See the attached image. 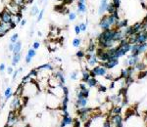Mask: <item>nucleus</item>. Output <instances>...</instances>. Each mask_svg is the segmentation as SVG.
<instances>
[{"instance_id":"1","label":"nucleus","mask_w":147,"mask_h":127,"mask_svg":"<svg viewBox=\"0 0 147 127\" xmlns=\"http://www.w3.org/2000/svg\"><path fill=\"white\" fill-rule=\"evenodd\" d=\"M90 72V76L91 77H96V76H105L107 74V69L104 68L101 65H97L95 67H93L92 69L89 70Z\"/></svg>"},{"instance_id":"2","label":"nucleus","mask_w":147,"mask_h":127,"mask_svg":"<svg viewBox=\"0 0 147 127\" xmlns=\"http://www.w3.org/2000/svg\"><path fill=\"white\" fill-rule=\"evenodd\" d=\"M13 16L14 14L8 8H4L3 10L0 12V22L5 23H11L13 22Z\"/></svg>"},{"instance_id":"3","label":"nucleus","mask_w":147,"mask_h":127,"mask_svg":"<svg viewBox=\"0 0 147 127\" xmlns=\"http://www.w3.org/2000/svg\"><path fill=\"white\" fill-rule=\"evenodd\" d=\"M19 120V116L17 114V110H10L8 114V118H7V122L5 127H14Z\"/></svg>"},{"instance_id":"4","label":"nucleus","mask_w":147,"mask_h":127,"mask_svg":"<svg viewBox=\"0 0 147 127\" xmlns=\"http://www.w3.org/2000/svg\"><path fill=\"white\" fill-rule=\"evenodd\" d=\"M86 58V63L87 65L89 66V67L93 68L95 67V66H97L99 64V61L98 59H97L95 53L94 54H88V53H85V57Z\"/></svg>"},{"instance_id":"5","label":"nucleus","mask_w":147,"mask_h":127,"mask_svg":"<svg viewBox=\"0 0 147 127\" xmlns=\"http://www.w3.org/2000/svg\"><path fill=\"white\" fill-rule=\"evenodd\" d=\"M98 25L102 30L112 29L111 25H110V23H109V21H108V14L107 15H102V18L100 19V21H99Z\"/></svg>"},{"instance_id":"6","label":"nucleus","mask_w":147,"mask_h":127,"mask_svg":"<svg viewBox=\"0 0 147 127\" xmlns=\"http://www.w3.org/2000/svg\"><path fill=\"white\" fill-rule=\"evenodd\" d=\"M99 65L103 66V67L106 68L107 70H112L119 65V59H112V60H108L107 62L99 63Z\"/></svg>"},{"instance_id":"7","label":"nucleus","mask_w":147,"mask_h":127,"mask_svg":"<svg viewBox=\"0 0 147 127\" xmlns=\"http://www.w3.org/2000/svg\"><path fill=\"white\" fill-rule=\"evenodd\" d=\"M134 72V67H127L125 69H123L122 70H121L120 77L122 79H125V78H127V77H129V76H132Z\"/></svg>"},{"instance_id":"8","label":"nucleus","mask_w":147,"mask_h":127,"mask_svg":"<svg viewBox=\"0 0 147 127\" xmlns=\"http://www.w3.org/2000/svg\"><path fill=\"white\" fill-rule=\"evenodd\" d=\"M52 76L55 77V79L57 81L60 83L61 86H63L64 84H65L66 82V79H65V75H64V72H62L61 70H56V72H54V74H52Z\"/></svg>"},{"instance_id":"9","label":"nucleus","mask_w":147,"mask_h":127,"mask_svg":"<svg viewBox=\"0 0 147 127\" xmlns=\"http://www.w3.org/2000/svg\"><path fill=\"white\" fill-rule=\"evenodd\" d=\"M21 107H22V104H21L20 97H18V96H14L13 100L11 101L10 109L12 110H20Z\"/></svg>"},{"instance_id":"10","label":"nucleus","mask_w":147,"mask_h":127,"mask_svg":"<svg viewBox=\"0 0 147 127\" xmlns=\"http://www.w3.org/2000/svg\"><path fill=\"white\" fill-rule=\"evenodd\" d=\"M108 3H109V0H100V5H99V8H98L99 15H104V14H105Z\"/></svg>"},{"instance_id":"11","label":"nucleus","mask_w":147,"mask_h":127,"mask_svg":"<svg viewBox=\"0 0 147 127\" xmlns=\"http://www.w3.org/2000/svg\"><path fill=\"white\" fill-rule=\"evenodd\" d=\"M130 27H131V34H136L140 32L141 30H144L142 23H136L134 25H130Z\"/></svg>"},{"instance_id":"12","label":"nucleus","mask_w":147,"mask_h":127,"mask_svg":"<svg viewBox=\"0 0 147 127\" xmlns=\"http://www.w3.org/2000/svg\"><path fill=\"white\" fill-rule=\"evenodd\" d=\"M87 103H88V98L79 97V98H77L76 106H77V108H84V107H86Z\"/></svg>"},{"instance_id":"13","label":"nucleus","mask_w":147,"mask_h":127,"mask_svg":"<svg viewBox=\"0 0 147 127\" xmlns=\"http://www.w3.org/2000/svg\"><path fill=\"white\" fill-rule=\"evenodd\" d=\"M73 117L70 116H63V118H62V121H61V124L60 126L61 127H66L67 125H70V124H73Z\"/></svg>"},{"instance_id":"14","label":"nucleus","mask_w":147,"mask_h":127,"mask_svg":"<svg viewBox=\"0 0 147 127\" xmlns=\"http://www.w3.org/2000/svg\"><path fill=\"white\" fill-rule=\"evenodd\" d=\"M36 70H38V72H41V70H54V66L52 65L50 63H47V64H44V65H41L39 66V67L36 68Z\"/></svg>"},{"instance_id":"15","label":"nucleus","mask_w":147,"mask_h":127,"mask_svg":"<svg viewBox=\"0 0 147 127\" xmlns=\"http://www.w3.org/2000/svg\"><path fill=\"white\" fill-rule=\"evenodd\" d=\"M77 8H78V14H80V15H84L87 11V7L85 5V3H82V2H78Z\"/></svg>"},{"instance_id":"16","label":"nucleus","mask_w":147,"mask_h":127,"mask_svg":"<svg viewBox=\"0 0 147 127\" xmlns=\"http://www.w3.org/2000/svg\"><path fill=\"white\" fill-rule=\"evenodd\" d=\"M127 60H129V67H134V66L139 62V56L129 55V57H127Z\"/></svg>"},{"instance_id":"17","label":"nucleus","mask_w":147,"mask_h":127,"mask_svg":"<svg viewBox=\"0 0 147 127\" xmlns=\"http://www.w3.org/2000/svg\"><path fill=\"white\" fill-rule=\"evenodd\" d=\"M21 58H22V54L17 53V54H13V57H12V67H16L21 61Z\"/></svg>"},{"instance_id":"18","label":"nucleus","mask_w":147,"mask_h":127,"mask_svg":"<svg viewBox=\"0 0 147 127\" xmlns=\"http://www.w3.org/2000/svg\"><path fill=\"white\" fill-rule=\"evenodd\" d=\"M89 70H86V69L82 70V82H86L91 77Z\"/></svg>"},{"instance_id":"19","label":"nucleus","mask_w":147,"mask_h":127,"mask_svg":"<svg viewBox=\"0 0 147 127\" xmlns=\"http://www.w3.org/2000/svg\"><path fill=\"white\" fill-rule=\"evenodd\" d=\"M89 96V88H85V89H79V92H78L77 98L79 97H84V98H88Z\"/></svg>"},{"instance_id":"20","label":"nucleus","mask_w":147,"mask_h":127,"mask_svg":"<svg viewBox=\"0 0 147 127\" xmlns=\"http://www.w3.org/2000/svg\"><path fill=\"white\" fill-rule=\"evenodd\" d=\"M129 25V21L127 20H120L119 22H118V23L116 25V27H115V29H123L124 27H127Z\"/></svg>"},{"instance_id":"21","label":"nucleus","mask_w":147,"mask_h":127,"mask_svg":"<svg viewBox=\"0 0 147 127\" xmlns=\"http://www.w3.org/2000/svg\"><path fill=\"white\" fill-rule=\"evenodd\" d=\"M85 83L87 84V86L88 87H97L98 86V84H99V82H98V80L96 79V77H90V78L88 79Z\"/></svg>"},{"instance_id":"22","label":"nucleus","mask_w":147,"mask_h":127,"mask_svg":"<svg viewBox=\"0 0 147 127\" xmlns=\"http://www.w3.org/2000/svg\"><path fill=\"white\" fill-rule=\"evenodd\" d=\"M13 92H12V87L11 86H9V87H7L6 88V90L4 91V101H8L9 99H10L12 96H13Z\"/></svg>"},{"instance_id":"23","label":"nucleus","mask_w":147,"mask_h":127,"mask_svg":"<svg viewBox=\"0 0 147 127\" xmlns=\"http://www.w3.org/2000/svg\"><path fill=\"white\" fill-rule=\"evenodd\" d=\"M96 44H95V42H94L93 40H91L90 41V43H89V45L88 47H87V50H86V53H88V54H94L95 53V51H96Z\"/></svg>"},{"instance_id":"24","label":"nucleus","mask_w":147,"mask_h":127,"mask_svg":"<svg viewBox=\"0 0 147 127\" xmlns=\"http://www.w3.org/2000/svg\"><path fill=\"white\" fill-rule=\"evenodd\" d=\"M22 47H23V44H22V41L18 40L14 44V50H13V54H17V53H20L22 51Z\"/></svg>"},{"instance_id":"25","label":"nucleus","mask_w":147,"mask_h":127,"mask_svg":"<svg viewBox=\"0 0 147 127\" xmlns=\"http://www.w3.org/2000/svg\"><path fill=\"white\" fill-rule=\"evenodd\" d=\"M121 112H122V106L118 105H114L110 110V114H121Z\"/></svg>"},{"instance_id":"26","label":"nucleus","mask_w":147,"mask_h":127,"mask_svg":"<svg viewBox=\"0 0 147 127\" xmlns=\"http://www.w3.org/2000/svg\"><path fill=\"white\" fill-rule=\"evenodd\" d=\"M146 69H147V65L144 62H140V61H139V62L134 66V70H137L138 72L145 70Z\"/></svg>"},{"instance_id":"27","label":"nucleus","mask_w":147,"mask_h":127,"mask_svg":"<svg viewBox=\"0 0 147 127\" xmlns=\"http://www.w3.org/2000/svg\"><path fill=\"white\" fill-rule=\"evenodd\" d=\"M116 10H119V9L116 8L115 5H114L112 2H109L108 5H107V9H106V12H107L108 15H111V14H113Z\"/></svg>"},{"instance_id":"28","label":"nucleus","mask_w":147,"mask_h":127,"mask_svg":"<svg viewBox=\"0 0 147 127\" xmlns=\"http://www.w3.org/2000/svg\"><path fill=\"white\" fill-rule=\"evenodd\" d=\"M23 93H24V84L21 83L20 85L17 87V89H16L15 93L13 94V96H18V97H22Z\"/></svg>"},{"instance_id":"29","label":"nucleus","mask_w":147,"mask_h":127,"mask_svg":"<svg viewBox=\"0 0 147 127\" xmlns=\"http://www.w3.org/2000/svg\"><path fill=\"white\" fill-rule=\"evenodd\" d=\"M39 13V8L37 5H32V8H30V15L32 16V17H35V16H37Z\"/></svg>"},{"instance_id":"30","label":"nucleus","mask_w":147,"mask_h":127,"mask_svg":"<svg viewBox=\"0 0 147 127\" xmlns=\"http://www.w3.org/2000/svg\"><path fill=\"white\" fill-rule=\"evenodd\" d=\"M138 50H139V53H140V54L145 53L147 51V42L138 44Z\"/></svg>"},{"instance_id":"31","label":"nucleus","mask_w":147,"mask_h":127,"mask_svg":"<svg viewBox=\"0 0 147 127\" xmlns=\"http://www.w3.org/2000/svg\"><path fill=\"white\" fill-rule=\"evenodd\" d=\"M26 56L30 57V59H34L35 56H36V50H34V48H30L28 50V53H27V55H26Z\"/></svg>"},{"instance_id":"32","label":"nucleus","mask_w":147,"mask_h":127,"mask_svg":"<svg viewBox=\"0 0 147 127\" xmlns=\"http://www.w3.org/2000/svg\"><path fill=\"white\" fill-rule=\"evenodd\" d=\"M72 44H73L74 47H76V48H79V47L80 46V44H82V39L79 38V37H77V38H74Z\"/></svg>"},{"instance_id":"33","label":"nucleus","mask_w":147,"mask_h":127,"mask_svg":"<svg viewBox=\"0 0 147 127\" xmlns=\"http://www.w3.org/2000/svg\"><path fill=\"white\" fill-rule=\"evenodd\" d=\"M78 77H79V72H78V70H75V72H71L70 78L72 79V80H77Z\"/></svg>"},{"instance_id":"34","label":"nucleus","mask_w":147,"mask_h":127,"mask_svg":"<svg viewBox=\"0 0 147 127\" xmlns=\"http://www.w3.org/2000/svg\"><path fill=\"white\" fill-rule=\"evenodd\" d=\"M76 56H77V58H79L80 60H82V59H84L85 57V52L84 50H79L76 53Z\"/></svg>"},{"instance_id":"35","label":"nucleus","mask_w":147,"mask_h":127,"mask_svg":"<svg viewBox=\"0 0 147 127\" xmlns=\"http://www.w3.org/2000/svg\"><path fill=\"white\" fill-rule=\"evenodd\" d=\"M30 75V76L32 77V78H35V77H37L38 76V70H37L36 69H34V70H32L30 72V74H28Z\"/></svg>"},{"instance_id":"36","label":"nucleus","mask_w":147,"mask_h":127,"mask_svg":"<svg viewBox=\"0 0 147 127\" xmlns=\"http://www.w3.org/2000/svg\"><path fill=\"white\" fill-rule=\"evenodd\" d=\"M44 12H45V10H44V8H43V9H41V10L39 11L38 15H37V19H36V21H37V22H40V21H41L42 19H43Z\"/></svg>"},{"instance_id":"37","label":"nucleus","mask_w":147,"mask_h":127,"mask_svg":"<svg viewBox=\"0 0 147 127\" xmlns=\"http://www.w3.org/2000/svg\"><path fill=\"white\" fill-rule=\"evenodd\" d=\"M69 15V20L71 21V22H73V21H75L76 19H77V13H75V12H70V13L68 14Z\"/></svg>"},{"instance_id":"38","label":"nucleus","mask_w":147,"mask_h":127,"mask_svg":"<svg viewBox=\"0 0 147 127\" xmlns=\"http://www.w3.org/2000/svg\"><path fill=\"white\" fill-rule=\"evenodd\" d=\"M79 25H80V31H82V32L86 31V29H87V22H86V23H79Z\"/></svg>"},{"instance_id":"39","label":"nucleus","mask_w":147,"mask_h":127,"mask_svg":"<svg viewBox=\"0 0 147 127\" xmlns=\"http://www.w3.org/2000/svg\"><path fill=\"white\" fill-rule=\"evenodd\" d=\"M18 39H19V34L18 33H14L10 37V42H12V43H16V42L18 41Z\"/></svg>"},{"instance_id":"40","label":"nucleus","mask_w":147,"mask_h":127,"mask_svg":"<svg viewBox=\"0 0 147 127\" xmlns=\"http://www.w3.org/2000/svg\"><path fill=\"white\" fill-rule=\"evenodd\" d=\"M147 75V70H141V72H138V75H137V78L138 79H141V78H144Z\"/></svg>"},{"instance_id":"41","label":"nucleus","mask_w":147,"mask_h":127,"mask_svg":"<svg viewBox=\"0 0 147 127\" xmlns=\"http://www.w3.org/2000/svg\"><path fill=\"white\" fill-rule=\"evenodd\" d=\"M98 91L100 93H105L106 91H107V87L106 86H104V85H100V84H98Z\"/></svg>"},{"instance_id":"42","label":"nucleus","mask_w":147,"mask_h":127,"mask_svg":"<svg viewBox=\"0 0 147 127\" xmlns=\"http://www.w3.org/2000/svg\"><path fill=\"white\" fill-rule=\"evenodd\" d=\"M14 2H15L16 4H17L18 6H20V7H23L24 5H27V4L25 3V1L24 0H13Z\"/></svg>"},{"instance_id":"43","label":"nucleus","mask_w":147,"mask_h":127,"mask_svg":"<svg viewBox=\"0 0 147 127\" xmlns=\"http://www.w3.org/2000/svg\"><path fill=\"white\" fill-rule=\"evenodd\" d=\"M112 3L115 5L117 9H119L121 7V0H112Z\"/></svg>"},{"instance_id":"44","label":"nucleus","mask_w":147,"mask_h":127,"mask_svg":"<svg viewBox=\"0 0 147 127\" xmlns=\"http://www.w3.org/2000/svg\"><path fill=\"white\" fill-rule=\"evenodd\" d=\"M40 47V42L39 41H34V43H32V48L34 49V50H37Z\"/></svg>"},{"instance_id":"45","label":"nucleus","mask_w":147,"mask_h":127,"mask_svg":"<svg viewBox=\"0 0 147 127\" xmlns=\"http://www.w3.org/2000/svg\"><path fill=\"white\" fill-rule=\"evenodd\" d=\"M80 25H75V33L77 34V35H79L80 33Z\"/></svg>"},{"instance_id":"46","label":"nucleus","mask_w":147,"mask_h":127,"mask_svg":"<svg viewBox=\"0 0 147 127\" xmlns=\"http://www.w3.org/2000/svg\"><path fill=\"white\" fill-rule=\"evenodd\" d=\"M5 70H6V65H5V64H4V63L0 64V72H1V74H3Z\"/></svg>"},{"instance_id":"47","label":"nucleus","mask_w":147,"mask_h":127,"mask_svg":"<svg viewBox=\"0 0 147 127\" xmlns=\"http://www.w3.org/2000/svg\"><path fill=\"white\" fill-rule=\"evenodd\" d=\"M14 44H15V43H12V42H10V43L8 44V50L10 51V52H13V50H14Z\"/></svg>"},{"instance_id":"48","label":"nucleus","mask_w":147,"mask_h":127,"mask_svg":"<svg viewBox=\"0 0 147 127\" xmlns=\"http://www.w3.org/2000/svg\"><path fill=\"white\" fill-rule=\"evenodd\" d=\"M18 74H19V72H18V70H14L13 72V81H15L16 80V78H17V76H18Z\"/></svg>"},{"instance_id":"49","label":"nucleus","mask_w":147,"mask_h":127,"mask_svg":"<svg viewBox=\"0 0 147 127\" xmlns=\"http://www.w3.org/2000/svg\"><path fill=\"white\" fill-rule=\"evenodd\" d=\"M6 70H7V74H13V72H14L13 67H8Z\"/></svg>"},{"instance_id":"50","label":"nucleus","mask_w":147,"mask_h":127,"mask_svg":"<svg viewBox=\"0 0 147 127\" xmlns=\"http://www.w3.org/2000/svg\"><path fill=\"white\" fill-rule=\"evenodd\" d=\"M26 23H27V20H26V19H22V21H21V23H20V27H24L26 25Z\"/></svg>"},{"instance_id":"51","label":"nucleus","mask_w":147,"mask_h":127,"mask_svg":"<svg viewBox=\"0 0 147 127\" xmlns=\"http://www.w3.org/2000/svg\"><path fill=\"white\" fill-rule=\"evenodd\" d=\"M24 1H25L26 4H32L34 2V0H24Z\"/></svg>"},{"instance_id":"52","label":"nucleus","mask_w":147,"mask_h":127,"mask_svg":"<svg viewBox=\"0 0 147 127\" xmlns=\"http://www.w3.org/2000/svg\"><path fill=\"white\" fill-rule=\"evenodd\" d=\"M3 9H4V7L2 6V0H0V12L3 10Z\"/></svg>"},{"instance_id":"53","label":"nucleus","mask_w":147,"mask_h":127,"mask_svg":"<svg viewBox=\"0 0 147 127\" xmlns=\"http://www.w3.org/2000/svg\"><path fill=\"white\" fill-rule=\"evenodd\" d=\"M54 61H57V62H62V60H61L60 58H58V57L54 58Z\"/></svg>"},{"instance_id":"54","label":"nucleus","mask_w":147,"mask_h":127,"mask_svg":"<svg viewBox=\"0 0 147 127\" xmlns=\"http://www.w3.org/2000/svg\"><path fill=\"white\" fill-rule=\"evenodd\" d=\"M44 0H37V4H39V5H41L42 2H43Z\"/></svg>"},{"instance_id":"55","label":"nucleus","mask_w":147,"mask_h":127,"mask_svg":"<svg viewBox=\"0 0 147 127\" xmlns=\"http://www.w3.org/2000/svg\"><path fill=\"white\" fill-rule=\"evenodd\" d=\"M37 35H38L39 37H41L42 36V32L41 31H37Z\"/></svg>"},{"instance_id":"56","label":"nucleus","mask_w":147,"mask_h":127,"mask_svg":"<svg viewBox=\"0 0 147 127\" xmlns=\"http://www.w3.org/2000/svg\"><path fill=\"white\" fill-rule=\"evenodd\" d=\"M86 0H78V2H82V3H85Z\"/></svg>"},{"instance_id":"57","label":"nucleus","mask_w":147,"mask_h":127,"mask_svg":"<svg viewBox=\"0 0 147 127\" xmlns=\"http://www.w3.org/2000/svg\"><path fill=\"white\" fill-rule=\"evenodd\" d=\"M18 72H23V68H22V67H21V68H20V69H19V70H18Z\"/></svg>"},{"instance_id":"58","label":"nucleus","mask_w":147,"mask_h":127,"mask_svg":"<svg viewBox=\"0 0 147 127\" xmlns=\"http://www.w3.org/2000/svg\"><path fill=\"white\" fill-rule=\"evenodd\" d=\"M143 22H147V14H146V17L144 18V21H143Z\"/></svg>"},{"instance_id":"59","label":"nucleus","mask_w":147,"mask_h":127,"mask_svg":"<svg viewBox=\"0 0 147 127\" xmlns=\"http://www.w3.org/2000/svg\"><path fill=\"white\" fill-rule=\"evenodd\" d=\"M24 127H30V125H26V126H24Z\"/></svg>"},{"instance_id":"60","label":"nucleus","mask_w":147,"mask_h":127,"mask_svg":"<svg viewBox=\"0 0 147 127\" xmlns=\"http://www.w3.org/2000/svg\"><path fill=\"white\" fill-rule=\"evenodd\" d=\"M44 1H47V0H44Z\"/></svg>"},{"instance_id":"61","label":"nucleus","mask_w":147,"mask_h":127,"mask_svg":"<svg viewBox=\"0 0 147 127\" xmlns=\"http://www.w3.org/2000/svg\"><path fill=\"white\" fill-rule=\"evenodd\" d=\"M59 127H61V126H59Z\"/></svg>"}]
</instances>
